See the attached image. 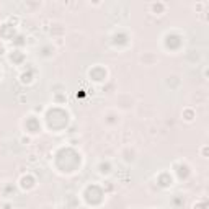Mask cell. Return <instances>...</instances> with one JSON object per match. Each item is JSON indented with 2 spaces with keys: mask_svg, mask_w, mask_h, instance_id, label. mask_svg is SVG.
<instances>
[{
  "mask_svg": "<svg viewBox=\"0 0 209 209\" xmlns=\"http://www.w3.org/2000/svg\"><path fill=\"white\" fill-rule=\"evenodd\" d=\"M0 10H2V5H0Z\"/></svg>",
  "mask_w": 209,
  "mask_h": 209,
  "instance_id": "obj_1",
  "label": "cell"
}]
</instances>
